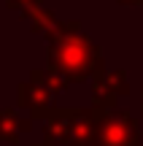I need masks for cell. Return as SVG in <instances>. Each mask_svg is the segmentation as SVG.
Masks as SVG:
<instances>
[{
  "label": "cell",
  "instance_id": "cell-1",
  "mask_svg": "<svg viewBox=\"0 0 143 146\" xmlns=\"http://www.w3.org/2000/svg\"><path fill=\"white\" fill-rule=\"evenodd\" d=\"M122 3H140V0H122Z\"/></svg>",
  "mask_w": 143,
  "mask_h": 146
}]
</instances>
